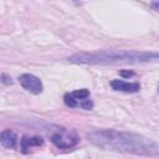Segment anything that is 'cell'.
<instances>
[{
	"label": "cell",
	"instance_id": "cell-10",
	"mask_svg": "<svg viewBox=\"0 0 159 159\" xmlns=\"http://www.w3.org/2000/svg\"><path fill=\"white\" fill-rule=\"evenodd\" d=\"M120 75L125 76V77H132V76H134V72H132V71H120Z\"/></svg>",
	"mask_w": 159,
	"mask_h": 159
},
{
	"label": "cell",
	"instance_id": "cell-1",
	"mask_svg": "<svg viewBox=\"0 0 159 159\" xmlns=\"http://www.w3.org/2000/svg\"><path fill=\"white\" fill-rule=\"evenodd\" d=\"M88 140L104 150L128 153L138 157H157L159 147L152 139L124 130L117 129H94L87 134Z\"/></svg>",
	"mask_w": 159,
	"mask_h": 159
},
{
	"label": "cell",
	"instance_id": "cell-6",
	"mask_svg": "<svg viewBox=\"0 0 159 159\" xmlns=\"http://www.w3.org/2000/svg\"><path fill=\"white\" fill-rule=\"evenodd\" d=\"M111 87L114 91L125 92V93H137L140 89L139 82H127V81H123V80H112L111 81Z\"/></svg>",
	"mask_w": 159,
	"mask_h": 159
},
{
	"label": "cell",
	"instance_id": "cell-4",
	"mask_svg": "<svg viewBox=\"0 0 159 159\" xmlns=\"http://www.w3.org/2000/svg\"><path fill=\"white\" fill-rule=\"evenodd\" d=\"M63 102L70 108H82L89 111L93 108V102L91 99V93L87 88L75 89L72 92H67L63 96Z\"/></svg>",
	"mask_w": 159,
	"mask_h": 159
},
{
	"label": "cell",
	"instance_id": "cell-7",
	"mask_svg": "<svg viewBox=\"0 0 159 159\" xmlns=\"http://www.w3.org/2000/svg\"><path fill=\"white\" fill-rule=\"evenodd\" d=\"M0 143L4 148L14 149L17 144V135L10 129H4L0 134Z\"/></svg>",
	"mask_w": 159,
	"mask_h": 159
},
{
	"label": "cell",
	"instance_id": "cell-5",
	"mask_svg": "<svg viewBox=\"0 0 159 159\" xmlns=\"http://www.w3.org/2000/svg\"><path fill=\"white\" fill-rule=\"evenodd\" d=\"M19 82L24 89L32 94H40L43 89V84L39 77L32 73H22L19 76Z\"/></svg>",
	"mask_w": 159,
	"mask_h": 159
},
{
	"label": "cell",
	"instance_id": "cell-11",
	"mask_svg": "<svg viewBox=\"0 0 159 159\" xmlns=\"http://www.w3.org/2000/svg\"><path fill=\"white\" fill-rule=\"evenodd\" d=\"M150 6H152L155 11H159V1H154V2H152Z\"/></svg>",
	"mask_w": 159,
	"mask_h": 159
},
{
	"label": "cell",
	"instance_id": "cell-3",
	"mask_svg": "<svg viewBox=\"0 0 159 159\" xmlns=\"http://www.w3.org/2000/svg\"><path fill=\"white\" fill-rule=\"evenodd\" d=\"M51 143L58 149H72L80 142V137L76 130L65 127H56L50 134Z\"/></svg>",
	"mask_w": 159,
	"mask_h": 159
},
{
	"label": "cell",
	"instance_id": "cell-2",
	"mask_svg": "<svg viewBox=\"0 0 159 159\" xmlns=\"http://www.w3.org/2000/svg\"><path fill=\"white\" fill-rule=\"evenodd\" d=\"M71 63L89 66H111V65H138L159 62L158 52L148 51H124V50H102L94 52H77L68 57Z\"/></svg>",
	"mask_w": 159,
	"mask_h": 159
},
{
	"label": "cell",
	"instance_id": "cell-8",
	"mask_svg": "<svg viewBox=\"0 0 159 159\" xmlns=\"http://www.w3.org/2000/svg\"><path fill=\"white\" fill-rule=\"evenodd\" d=\"M43 140L41 137H24L21 139V150L24 153H27L30 149L35 148V147H40L42 145Z\"/></svg>",
	"mask_w": 159,
	"mask_h": 159
},
{
	"label": "cell",
	"instance_id": "cell-9",
	"mask_svg": "<svg viewBox=\"0 0 159 159\" xmlns=\"http://www.w3.org/2000/svg\"><path fill=\"white\" fill-rule=\"evenodd\" d=\"M1 82H2L4 84H6V86L12 83V81H11V77H7L5 73H2V75H1Z\"/></svg>",
	"mask_w": 159,
	"mask_h": 159
}]
</instances>
